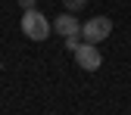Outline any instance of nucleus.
Wrapping results in <instances>:
<instances>
[{
  "label": "nucleus",
  "instance_id": "423d86ee",
  "mask_svg": "<svg viewBox=\"0 0 131 115\" xmlns=\"http://www.w3.org/2000/svg\"><path fill=\"white\" fill-rule=\"evenodd\" d=\"M62 3H66V9H72V12H75V9H84V6H88V0H62Z\"/></svg>",
  "mask_w": 131,
  "mask_h": 115
},
{
  "label": "nucleus",
  "instance_id": "20e7f679",
  "mask_svg": "<svg viewBox=\"0 0 131 115\" xmlns=\"http://www.w3.org/2000/svg\"><path fill=\"white\" fill-rule=\"evenodd\" d=\"M53 28H56V34H62V37H69V34H81V22L75 19L72 12H59L56 19H53Z\"/></svg>",
  "mask_w": 131,
  "mask_h": 115
},
{
  "label": "nucleus",
  "instance_id": "0eeeda50",
  "mask_svg": "<svg viewBox=\"0 0 131 115\" xmlns=\"http://www.w3.org/2000/svg\"><path fill=\"white\" fill-rule=\"evenodd\" d=\"M35 3H38V0H19V6H22V9H35Z\"/></svg>",
  "mask_w": 131,
  "mask_h": 115
},
{
  "label": "nucleus",
  "instance_id": "39448f33",
  "mask_svg": "<svg viewBox=\"0 0 131 115\" xmlns=\"http://www.w3.org/2000/svg\"><path fill=\"white\" fill-rule=\"evenodd\" d=\"M81 44H84V37H81V34H69V37H66V50H72V53H75Z\"/></svg>",
  "mask_w": 131,
  "mask_h": 115
},
{
  "label": "nucleus",
  "instance_id": "f257e3e1",
  "mask_svg": "<svg viewBox=\"0 0 131 115\" xmlns=\"http://www.w3.org/2000/svg\"><path fill=\"white\" fill-rule=\"evenodd\" d=\"M19 28H22V34L28 41H47L50 37V22H47V16L41 9H25Z\"/></svg>",
  "mask_w": 131,
  "mask_h": 115
},
{
  "label": "nucleus",
  "instance_id": "7ed1b4c3",
  "mask_svg": "<svg viewBox=\"0 0 131 115\" xmlns=\"http://www.w3.org/2000/svg\"><path fill=\"white\" fill-rule=\"evenodd\" d=\"M75 62H78L84 72H97V69L103 65V56H100V50H97V44H88V41H84V44L75 50Z\"/></svg>",
  "mask_w": 131,
  "mask_h": 115
},
{
  "label": "nucleus",
  "instance_id": "f03ea898",
  "mask_svg": "<svg viewBox=\"0 0 131 115\" xmlns=\"http://www.w3.org/2000/svg\"><path fill=\"white\" fill-rule=\"evenodd\" d=\"M112 34V19L109 16H91V19L81 25V37L88 44H100Z\"/></svg>",
  "mask_w": 131,
  "mask_h": 115
}]
</instances>
